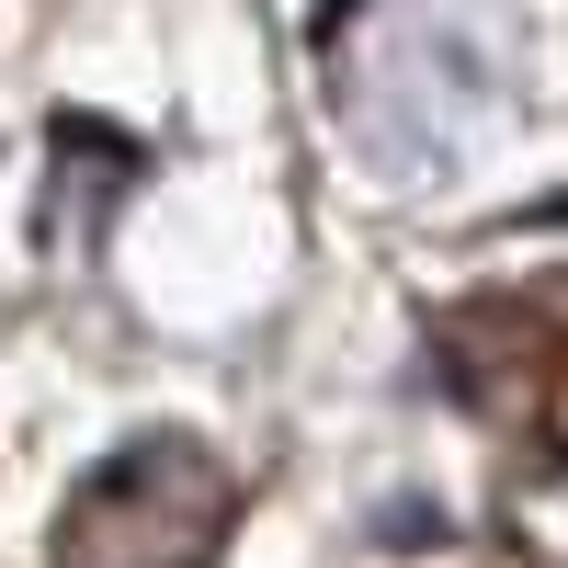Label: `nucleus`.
<instances>
[{
	"mask_svg": "<svg viewBox=\"0 0 568 568\" xmlns=\"http://www.w3.org/2000/svg\"><path fill=\"white\" fill-rule=\"evenodd\" d=\"M329 80L375 171L444 182L511 114V12L500 0H364L329 45Z\"/></svg>",
	"mask_w": 568,
	"mask_h": 568,
	"instance_id": "f257e3e1",
	"label": "nucleus"
},
{
	"mask_svg": "<svg viewBox=\"0 0 568 568\" xmlns=\"http://www.w3.org/2000/svg\"><path fill=\"white\" fill-rule=\"evenodd\" d=\"M227 535V478L205 444H136L69 500L58 524V568H194Z\"/></svg>",
	"mask_w": 568,
	"mask_h": 568,
	"instance_id": "f03ea898",
	"label": "nucleus"
}]
</instances>
